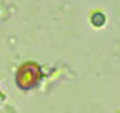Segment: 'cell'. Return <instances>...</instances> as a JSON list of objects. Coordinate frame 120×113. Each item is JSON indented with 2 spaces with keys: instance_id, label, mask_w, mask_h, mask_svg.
Here are the masks:
<instances>
[{
  "instance_id": "6da1fadb",
  "label": "cell",
  "mask_w": 120,
  "mask_h": 113,
  "mask_svg": "<svg viewBox=\"0 0 120 113\" xmlns=\"http://www.w3.org/2000/svg\"><path fill=\"white\" fill-rule=\"evenodd\" d=\"M42 80V69L35 62H26L18 68L15 74V81L17 86L22 90H30L36 88L39 81Z\"/></svg>"
}]
</instances>
